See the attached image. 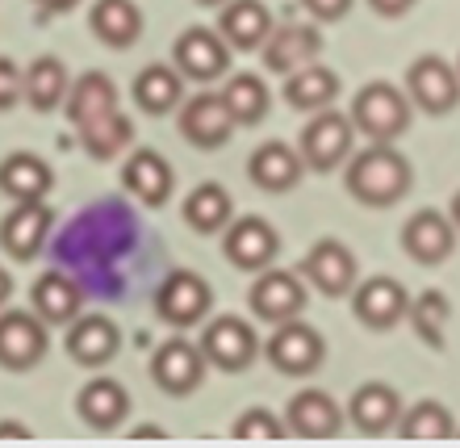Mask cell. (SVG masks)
Here are the masks:
<instances>
[{
	"mask_svg": "<svg viewBox=\"0 0 460 448\" xmlns=\"http://www.w3.org/2000/svg\"><path fill=\"white\" fill-rule=\"evenodd\" d=\"M285 432L302 440H331L343 432V407L327 390H297L285 407Z\"/></svg>",
	"mask_w": 460,
	"mask_h": 448,
	"instance_id": "d6986e66",
	"label": "cell"
},
{
	"mask_svg": "<svg viewBox=\"0 0 460 448\" xmlns=\"http://www.w3.org/2000/svg\"><path fill=\"white\" fill-rule=\"evenodd\" d=\"M310 285H314L323 298H348L356 290V255L343 247L340 239H318L310 252L302 255V268H297Z\"/></svg>",
	"mask_w": 460,
	"mask_h": 448,
	"instance_id": "2e32d148",
	"label": "cell"
},
{
	"mask_svg": "<svg viewBox=\"0 0 460 448\" xmlns=\"http://www.w3.org/2000/svg\"><path fill=\"white\" fill-rule=\"evenodd\" d=\"M448 318H452V302H448V293H439V290H423L419 298H411L406 323H411L414 336L423 339L427 348L444 352V327H448Z\"/></svg>",
	"mask_w": 460,
	"mask_h": 448,
	"instance_id": "d590c367",
	"label": "cell"
},
{
	"mask_svg": "<svg viewBox=\"0 0 460 448\" xmlns=\"http://www.w3.org/2000/svg\"><path fill=\"white\" fill-rule=\"evenodd\" d=\"M197 4H201V9H222L226 0H197Z\"/></svg>",
	"mask_w": 460,
	"mask_h": 448,
	"instance_id": "7dc6e473",
	"label": "cell"
},
{
	"mask_svg": "<svg viewBox=\"0 0 460 448\" xmlns=\"http://www.w3.org/2000/svg\"><path fill=\"white\" fill-rule=\"evenodd\" d=\"M351 147H356V126H351V118L327 105V110H318L314 118L305 121L297 151H302V164L310 172H335L340 164H348Z\"/></svg>",
	"mask_w": 460,
	"mask_h": 448,
	"instance_id": "5b68a950",
	"label": "cell"
},
{
	"mask_svg": "<svg viewBox=\"0 0 460 448\" xmlns=\"http://www.w3.org/2000/svg\"><path fill=\"white\" fill-rule=\"evenodd\" d=\"M305 302H310V293H305V281L289 268H260V277L252 281V290H247V306H252V315L260 323H289V318H302L305 315Z\"/></svg>",
	"mask_w": 460,
	"mask_h": 448,
	"instance_id": "8992f818",
	"label": "cell"
},
{
	"mask_svg": "<svg viewBox=\"0 0 460 448\" xmlns=\"http://www.w3.org/2000/svg\"><path fill=\"white\" fill-rule=\"evenodd\" d=\"M121 352V331L110 315H80L67 327V356L84 369H101Z\"/></svg>",
	"mask_w": 460,
	"mask_h": 448,
	"instance_id": "603a6c76",
	"label": "cell"
},
{
	"mask_svg": "<svg viewBox=\"0 0 460 448\" xmlns=\"http://www.w3.org/2000/svg\"><path fill=\"white\" fill-rule=\"evenodd\" d=\"M209 306H214V290L193 268H172L155 290V315L176 331L201 327L209 318Z\"/></svg>",
	"mask_w": 460,
	"mask_h": 448,
	"instance_id": "277c9868",
	"label": "cell"
},
{
	"mask_svg": "<svg viewBox=\"0 0 460 448\" xmlns=\"http://www.w3.org/2000/svg\"><path fill=\"white\" fill-rule=\"evenodd\" d=\"M340 88H343L340 72H331L323 63H305V67L285 76V101L297 113H318V110H327V105H335Z\"/></svg>",
	"mask_w": 460,
	"mask_h": 448,
	"instance_id": "f1b7e54d",
	"label": "cell"
},
{
	"mask_svg": "<svg viewBox=\"0 0 460 448\" xmlns=\"http://www.w3.org/2000/svg\"><path fill=\"white\" fill-rule=\"evenodd\" d=\"M34 4H38L42 13H72L80 0H34Z\"/></svg>",
	"mask_w": 460,
	"mask_h": 448,
	"instance_id": "b9f144b4",
	"label": "cell"
},
{
	"mask_svg": "<svg viewBox=\"0 0 460 448\" xmlns=\"http://www.w3.org/2000/svg\"><path fill=\"white\" fill-rule=\"evenodd\" d=\"M121 184H126L143 206L159 210V206H168L172 189H176V172H172V164L159 156L155 147H134L130 159L121 164Z\"/></svg>",
	"mask_w": 460,
	"mask_h": 448,
	"instance_id": "ffe728a7",
	"label": "cell"
},
{
	"mask_svg": "<svg viewBox=\"0 0 460 448\" xmlns=\"http://www.w3.org/2000/svg\"><path fill=\"white\" fill-rule=\"evenodd\" d=\"M302 9L314 17V22H343L351 13V0H302Z\"/></svg>",
	"mask_w": 460,
	"mask_h": 448,
	"instance_id": "ab89813d",
	"label": "cell"
},
{
	"mask_svg": "<svg viewBox=\"0 0 460 448\" xmlns=\"http://www.w3.org/2000/svg\"><path fill=\"white\" fill-rule=\"evenodd\" d=\"M172 67L184 76V80H197V85H209V80H222L230 72V47L226 38L209 25H189L181 30V38L172 42Z\"/></svg>",
	"mask_w": 460,
	"mask_h": 448,
	"instance_id": "30bf717a",
	"label": "cell"
},
{
	"mask_svg": "<svg viewBox=\"0 0 460 448\" xmlns=\"http://www.w3.org/2000/svg\"><path fill=\"white\" fill-rule=\"evenodd\" d=\"M50 348V336H47V323L30 310H4L0 315V369L9 373H25L42 364Z\"/></svg>",
	"mask_w": 460,
	"mask_h": 448,
	"instance_id": "5bb4252c",
	"label": "cell"
},
{
	"mask_svg": "<svg viewBox=\"0 0 460 448\" xmlns=\"http://www.w3.org/2000/svg\"><path fill=\"white\" fill-rule=\"evenodd\" d=\"M201 352L222 373H247L260 361V336H255V327L247 318L218 315V318H209L206 331H201Z\"/></svg>",
	"mask_w": 460,
	"mask_h": 448,
	"instance_id": "52a82bcc",
	"label": "cell"
},
{
	"mask_svg": "<svg viewBox=\"0 0 460 448\" xmlns=\"http://www.w3.org/2000/svg\"><path fill=\"white\" fill-rule=\"evenodd\" d=\"M55 189V172L34 151H13L0 159V193L9 202H47Z\"/></svg>",
	"mask_w": 460,
	"mask_h": 448,
	"instance_id": "d4e9b609",
	"label": "cell"
},
{
	"mask_svg": "<svg viewBox=\"0 0 460 448\" xmlns=\"http://www.w3.org/2000/svg\"><path fill=\"white\" fill-rule=\"evenodd\" d=\"M222 101H226L234 126H255V121H264L268 110H272V93H268V85L255 72L230 76L226 85H222Z\"/></svg>",
	"mask_w": 460,
	"mask_h": 448,
	"instance_id": "836d02e7",
	"label": "cell"
},
{
	"mask_svg": "<svg viewBox=\"0 0 460 448\" xmlns=\"http://www.w3.org/2000/svg\"><path fill=\"white\" fill-rule=\"evenodd\" d=\"M9 298H13V277L4 273V268H0V306L9 302Z\"/></svg>",
	"mask_w": 460,
	"mask_h": 448,
	"instance_id": "f6af8a7d",
	"label": "cell"
},
{
	"mask_svg": "<svg viewBox=\"0 0 460 448\" xmlns=\"http://www.w3.org/2000/svg\"><path fill=\"white\" fill-rule=\"evenodd\" d=\"M105 110H118V85H113L105 72H84L80 80H72L67 88V121L80 126V121L97 118Z\"/></svg>",
	"mask_w": 460,
	"mask_h": 448,
	"instance_id": "e575fe53",
	"label": "cell"
},
{
	"mask_svg": "<svg viewBox=\"0 0 460 448\" xmlns=\"http://www.w3.org/2000/svg\"><path fill=\"white\" fill-rule=\"evenodd\" d=\"M406 440H452L456 436V424H452V411L436 399H419L411 411H402L398 427Z\"/></svg>",
	"mask_w": 460,
	"mask_h": 448,
	"instance_id": "8d00e7d4",
	"label": "cell"
},
{
	"mask_svg": "<svg viewBox=\"0 0 460 448\" xmlns=\"http://www.w3.org/2000/svg\"><path fill=\"white\" fill-rule=\"evenodd\" d=\"M302 176H305L302 151L289 143H280V139L255 147L252 159H247V181H252L255 189H264V193H289V189L302 184Z\"/></svg>",
	"mask_w": 460,
	"mask_h": 448,
	"instance_id": "44dd1931",
	"label": "cell"
},
{
	"mask_svg": "<svg viewBox=\"0 0 460 448\" xmlns=\"http://www.w3.org/2000/svg\"><path fill=\"white\" fill-rule=\"evenodd\" d=\"M402 252L423 268L444 264V260L456 252V227H452V219L439 214V210H419V214H411L406 227H402Z\"/></svg>",
	"mask_w": 460,
	"mask_h": 448,
	"instance_id": "e0dca14e",
	"label": "cell"
},
{
	"mask_svg": "<svg viewBox=\"0 0 460 448\" xmlns=\"http://www.w3.org/2000/svg\"><path fill=\"white\" fill-rule=\"evenodd\" d=\"M22 101L34 113H55L67 101V67L55 55H38L22 72Z\"/></svg>",
	"mask_w": 460,
	"mask_h": 448,
	"instance_id": "4dcf8cb0",
	"label": "cell"
},
{
	"mask_svg": "<svg viewBox=\"0 0 460 448\" xmlns=\"http://www.w3.org/2000/svg\"><path fill=\"white\" fill-rule=\"evenodd\" d=\"M50 227H55V214L47 202H13V210L0 219V247L25 264L47 247Z\"/></svg>",
	"mask_w": 460,
	"mask_h": 448,
	"instance_id": "ac0fdd59",
	"label": "cell"
},
{
	"mask_svg": "<svg viewBox=\"0 0 460 448\" xmlns=\"http://www.w3.org/2000/svg\"><path fill=\"white\" fill-rule=\"evenodd\" d=\"M348 118H351V126H356V134H364L368 143H394V139H402V134L411 130L414 105L398 85L368 80V85L351 97Z\"/></svg>",
	"mask_w": 460,
	"mask_h": 448,
	"instance_id": "7a4b0ae2",
	"label": "cell"
},
{
	"mask_svg": "<svg viewBox=\"0 0 460 448\" xmlns=\"http://www.w3.org/2000/svg\"><path fill=\"white\" fill-rule=\"evenodd\" d=\"M130 436H151V440H159V436H168V432H164V427H151V424H138Z\"/></svg>",
	"mask_w": 460,
	"mask_h": 448,
	"instance_id": "ee69618b",
	"label": "cell"
},
{
	"mask_svg": "<svg viewBox=\"0 0 460 448\" xmlns=\"http://www.w3.org/2000/svg\"><path fill=\"white\" fill-rule=\"evenodd\" d=\"M75 415L84 419L93 432H118L121 419L130 415V394L113 377H97L75 394Z\"/></svg>",
	"mask_w": 460,
	"mask_h": 448,
	"instance_id": "4316f807",
	"label": "cell"
},
{
	"mask_svg": "<svg viewBox=\"0 0 460 448\" xmlns=\"http://www.w3.org/2000/svg\"><path fill=\"white\" fill-rule=\"evenodd\" d=\"M260 352L268 356V364L277 373L314 377L323 369V361H327V339L305 318H289V323H277V331L268 336V344H260Z\"/></svg>",
	"mask_w": 460,
	"mask_h": 448,
	"instance_id": "3957f363",
	"label": "cell"
},
{
	"mask_svg": "<svg viewBox=\"0 0 460 448\" xmlns=\"http://www.w3.org/2000/svg\"><path fill=\"white\" fill-rule=\"evenodd\" d=\"M30 436V427L22 424H0V440H25Z\"/></svg>",
	"mask_w": 460,
	"mask_h": 448,
	"instance_id": "7bdbcfd3",
	"label": "cell"
},
{
	"mask_svg": "<svg viewBox=\"0 0 460 448\" xmlns=\"http://www.w3.org/2000/svg\"><path fill=\"white\" fill-rule=\"evenodd\" d=\"M406 97L414 110L431 113V118H448L460 105V76L448 59L439 55H419L406 67Z\"/></svg>",
	"mask_w": 460,
	"mask_h": 448,
	"instance_id": "ba28073f",
	"label": "cell"
},
{
	"mask_svg": "<svg viewBox=\"0 0 460 448\" xmlns=\"http://www.w3.org/2000/svg\"><path fill=\"white\" fill-rule=\"evenodd\" d=\"M206 352H201V344H193V339H168V344H159L155 356H151V381H155L168 399H189V394H197L201 390V381H206Z\"/></svg>",
	"mask_w": 460,
	"mask_h": 448,
	"instance_id": "9c48e42d",
	"label": "cell"
},
{
	"mask_svg": "<svg viewBox=\"0 0 460 448\" xmlns=\"http://www.w3.org/2000/svg\"><path fill=\"white\" fill-rule=\"evenodd\" d=\"M343 184H348V193L360 206L389 210L411 193L414 168L394 143H373V147H364V151H356V156H348Z\"/></svg>",
	"mask_w": 460,
	"mask_h": 448,
	"instance_id": "6da1fadb",
	"label": "cell"
},
{
	"mask_svg": "<svg viewBox=\"0 0 460 448\" xmlns=\"http://www.w3.org/2000/svg\"><path fill=\"white\" fill-rule=\"evenodd\" d=\"M414 4H419V0H368V9H373L376 17H389V22H394V17H406Z\"/></svg>",
	"mask_w": 460,
	"mask_h": 448,
	"instance_id": "60d3db41",
	"label": "cell"
},
{
	"mask_svg": "<svg viewBox=\"0 0 460 448\" xmlns=\"http://www.w3.org/2000/svg\"><path fill=\"white\" fill-rule=\"evenodd\" d=\"M448 219H452V227H456V235H460V189L452 193V206H448Z\"/></svg>",
	"mask_w": 460,
	"mask_h": 448,
	"instance_id": "bcb514c9",
	"label": "cell"
},
{
	"mask_svg": "<svg viewBox=\"0 0 460 448\" xmlns=\"http://www.w3.org/2000/svg\"><path fill=\"white\" fill-rule=\"evenodd\" d=\"M134 105L151 118H164V113H176L184 101V76L168 63H146L143 72L134 76Z\"/></svg>",
	"mask_w": 460,
	"mask_h": 448,
	"instance_id": "83f0119b",
	"label": "cell"
},
{
	"mask_svg": "<svg viewBox=\"0 0 460 448\" xmlns=\"http://www.w3.org/2000/svg\"><path fill=\"white\" fill-rule=\"evenodd\" d=\"M181 214H184V227L197 230V235H218L234 219V202H230V193L218 181H201L193 193L184 197Z\"/></svg>",
	"mask_w": 460,
	"mask_h": 448,
	"instance_id": "d6a6232c",
	"label": "cell"
},
{
	"mask_svg": "<svg viewBox=\"0 0 460 448\" xmlns=\"http://www.w3.org/2000/svg\"><path fill=\"white\" fill-rule=\"evenodd\" d=\"M406 310H411V293L394 277L356 281L351 290V315L368 331H394L398 323H406Z\"/></svg>",
	"mask_w": 460,
	"mask_h": 448,
	"instance_id": "4fadbf2b",
	"label": "cell"
},
{
	"mask_svg": "<svg viewBox=\"0 0 460 448\" xmlns=\"http://www.w3.org/2000/svg\"><path fill=\"white\" fill-rule=\"evenodd\" d=\"M30 302H34L38 318H42L47 327H72L75 318H80V306H84V290H80V281H72L67 273L50 268V273H42V277L34 281Z\"/></svg>",
	"mask_w": 460,
	"mask_h": 448,
	"instance_id": "cb8c5ba5",
	"label": "cell"
},
{
	"mask_svg": "<svg viewBox=\"0 0 460 448\" xmlns=\"http://www.w3.org/2000/svg\"><path fill=\"white\" fill-rule=\"evenodd\" d=\"M222 255L239 273H260L280 255V235L260 214H243V219H230L222 230Z\"/></svg>",
	"mask_w": 460,
	"mask_h": 448,
	"instance_id": "8fae6325",
	"label": "cell"
},
{
	"mask_svg": "<svg viewBox=\"0 0 460 448\" xmlns=\"http://www.w3.org/2000/svg\"><path fill=\"white\" fill-rule=\"evenodd\" d=\"M88 30L113 50H126L143 38V9L134 0H97L88 13Z\"/></svg>",
	"mask_w": 460,
	"mask_h": 448,
	"instance_id": "f546056e",
	"label": "cell"
},
{
	"mask_svg": "<svg viewBox=\"0 0 460 448\" xmlns=\"http://www.w3.org/2000/svg\"><path fill=\"white\" fill-rule=\"evenodd\" d=\"M176 126H181L184 143H193L197 151H218V147L230 143V134H234V118H230L222 93H206V88L197 97L181 101Z\"/></svg>",
	"mask_w": 460,
	"mask_h": 448,
	"instance_id": "7c38bea8",
	"label": "cell"
},
{
	"mask_svg": "<svg viewBox=\"0 0 460 448\" xmlns=\"http://www.w3.org/2000/svg\"><path fill=\"white\" fill-rule=\"evenodd\" d=\"M272 9L264 0H226L218 13V34L230 50H260L272 30Z\"/></svg>",
	"mask_w": 460,
	"mask_h": 448,
	"instance_id": "484cf974",
	"label": "cell"
},
{
	"mask_svg": "<svg viewBox=\"0 0 460 448\" xmlns=\"http://www.w3.org/2000/svg\"><path fill=\"white\" fill-rule=\"evenodd\" d=\"M356 424V432L364 436H389L402 419V394L389 381H364L356 394H351L348 411H343Z\"/></svg>",
	"mask_w": 460,
	"mask_h": 448,
	"instance_id": "7402d4cb",
	"label": "cell"
},
{
	"mask_svg": "<svg viewBox=\"0 0 460 448\" xmlns=\"http://www.w3.org/2000/svg\"><path fill=\"white\" fill-rule=\"evenodd\" d=\"M456 76H460V59H456Z\"/></svg>",
	"mask_w": 460,
	"mask_h": 448,
	"instance_id": "c3c4849f",
	"label": "cell"
},
{
	"mask_svg": "<svg viewBox=\"0 0 460 448\" xmlns=\"http://www.w3.org/2000/svg\"><path fill=\"white\" fill-rule=\"evenodd\" d=\"M75 134H80V147L88 151V159H118L126 147L134 143V121L126 118L121 110H105L97 113V118H88L75 126Z\"/></svg>",
	"mask_w": 460,
	"mask_h": 448,
	"instance_id": "1f68e13d",
	"label": "cell"
},
{
	"mask_svg": "<svg viewBox=\"0 0 460 448\" xmlns=\"http://www.w3.org/2000/svg\"><path fill=\"white\" fill-rule=\"evenodd\" d=\"M230 436L234 440H280L285 436V424H280L272 411H264V407H247V411L234 419Z\"/></svg>",
	"mask_w": 460,
	"mask_h": 448,
	"instance_id": "74e56055",
	"label": "cell"
},
{
	"mask_svg": "<svg viewBox=\"0 0 460 448\" xmlns=\"http://www.w3.org/2000/svg\"><path fill=\"white\" fill-rule=\"evenodd\" d=\"M22 105V67L0 55V113H9Z\"/></svg>",
	"mask_w": 460,
	"mask_h": 448,
	"instance_id": "f35d334b",
	"label": "cell"
},
{
	"mask_svg": "<svg viewBox=\"0 0 460 448\" xmlns=\"http://www.w3.org/2000/svg\"><path fill=\"white\" fill-rule=\"evenodd\" d=\"M318 55H323V34H318V25H305V22L272 25L264 47H260L264 67L277 76H289L297 67H305V63H318Z\"/></svg>",
	"mask_w": 460,
	"mask_h": 448,
	"instance_id": "9a60e30c",
	"label": "cell"
}]
</instances>
